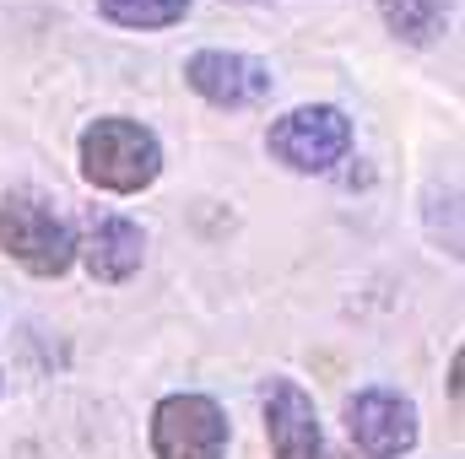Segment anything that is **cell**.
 I'll list each match as a JSON object with an SVG mask.
<instances>
[{"mask_svg":"<svg viewBox=\"0 0 465 459\" xmlns=\"http://www.w3.org/2000/svg\"><path fill=\"white\" fill-rule=\"evenodd\" d=\"M76 157H82V179L93 190H109V195H141L163 173V141L141 119H124V114L93 119L82 130Z\"/></svg>","mask_w":465,"mask_h":459,"instance_id":"obj_1","label":"cell"},{"mask_svg":"<svg viewBox=\"0 0 465 459\" xmlns=\"http://www.w3.org/2000/svg\"><path fill=\"white\" fill-rule=\"evenodd\" d=\"M0 249L27 270V276H65L76 265V232L71 222L33 190H11L0 195Z\"/></svg>","mask_w":465,"mask_h":459,"instance_id":"obj_2","label":"cell"},{"mask_svg":"<svg viewBox=\"0 0 465 459\" xmlns=\"http://www.w3.org/2000/svg\"><path fill=\"white\" fill-rule=\"evenodd\" d=\"M265 146L292 173H331L351 151V119L336 103H303L265 130Z\"/></svg>","mask_w":465,"mask_h":459,"instance_id":"obj_3","label":"cell"},{"mask_svg":"<svg viewBox=\"0 0 465 459\" xmlns=\"http://www.w3.org/2000/svg\"><path fill=\"white\" fill-rule=\"evenodd\" d=\"M232 427L212 395H168L152 411V454L157 459H228Z\"/></svg>","mask_w":465,"mask_h":459,"instance_id":"obj_4","label":"cell"},{"mask_svg":"<svg viewBox=\"0 0 465 459\" xmlns=\"http://www.w3.org/2000/svg\"><path fill=\"white\" fill-rule=\"evenodd\" d=\"M347 433L351 444L368 459H401L417 449V405L401 395V389H384V384H368L347 400Z\"/></svg>","mask_w":465,"mask_h":459,"instance_id":"obj_5","label":"cell"},{"mask_svg":"<svg viewBox=\"0 0 465 459\" xmlns=\"http://www.w3.org/2000/svg\"><path fill=\"white\" fill-rule=\"evenodd\" d=\"M184 82L212 103V109H260L276 93V76L265 60L238 54V49H195L184 60Z\"/></svg>","mask_w":465,"mask_h":459,"instance_id":"obj_6","label":"cell"},{"mask_svg":"<svg viewBox=\"0 0 465 459\" xmlns=\"http://www.w3.org/2000/svg\"><path fill=\"white\" fill-rule=\"evenodd\" d=\"M265 438H271L276 459H331L314 395L298 378H271L265 384Z\"/></svg>","mask_w":465,"mask_h":459,"instance_id":"obj_7","label":"cell"},{"mask_svg":"<svg viewBox=\"0 0 465 459\" xmlns=\"http://www.w3.org/2000/svg\"><path fill=\"white\" fill-rule=\"evenodd\" d=\"M76 259L87 265L93 281L119 287V281H130V276L141 270V259H146V232L135 228L130 217H119V211H104V217H93L87 238L76 243Z\"/></svg>","mask_w":465,"mask_h":459,"instance_id":"obj_8","label":"cell"},{"mask_svg":"<svg viewBox=\"0 0 465 459\" xmlns=\"http://www.w3.org/2000/svg\"><path fill=\"white\" fill-rule=\"evenodd\" d=\"M379 11L406 44H439L450 27V0H379Z\"/></svg>","mask_w":465,"mask_h":459,"instance_id":"obj_9","label":"cell"},{"mask_svg":"<svg viewBox=\"0 0 465 459\" xmlns=\"http://www.w3.org/2000/svg\"><path fill=\"white\" fill-rule=\"evenodd\" d=\"M98 11L114 27H135V33H157L190 16V0H98Z\"/></svg>","mask_w":465,"mask_h":459,"instance_id":"obj_10","label":"cell"},{"mask_svg":"<svg viewBox=\"0 0 465 459\" xmlns=\"http://www.w3.org/2000/svg\"><path fill=\"white\" fill-rule=\"evenodd\" d=\"M331 459H336V454H331Z\"/></svg>","mask_w":465,"mask_h":459,"instance_id":"obj_11","label":"cell"}]
</instances>
